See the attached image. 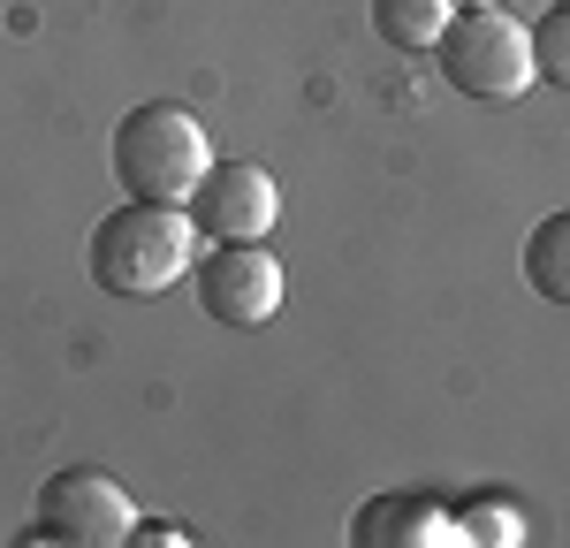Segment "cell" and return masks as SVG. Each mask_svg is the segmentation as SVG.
<instances>
[{
	"label": "cell",
	"mask_w": 570,
	"mask_h": 548,
	"mask_svg": "<svg viewBox=\"0 0 570 548\" xmlns=\"http://www.w3.org/2000/svg\"><path fill=\"white\" fill-rule=\"evenodd\" d=\"M91 282L115 290V297H160L168 282L190 274L198 260V228L183 206H153V198H130V206H107L91 222Z\"/></svg>",
	"instance_id": "6da1fadb"
},
{
	"label": "cell",
	"mask_w": 570,
	"mask_h": 548,
	"mask_svg": "<svg viewBox=\"0 0 570 548\" xmlns=\"http://www.w3.org/2000/svg\"><path fill=\"white\" fill-rule=\"evenodd\" d=\"M107 160H115V183L130 198H153V206H183L190 183L206 176L214 145L198 130V115H183L176 99H137L130 115L107 137Z\"/></svg>",
	"instance_id": "7a4b0ae2"
},
{
	"label": "cell",
	"mask_w": 570,
	"mask_h": 548,
	"mask_svg": "<svg viewBox=\"0 0 570 548\" xmlns=\"http://www.w3.org/2000/svg\"><path fill=\"white\" fill-rule=\"evenodd\" d=\"M434 61L464 99H518L532 85V31L502 8H456L434 39Z\"/></svg>",
	"instance_id": "3957f363"
},
{
	"label": "cell",
	"mask_w": 570,
	"mask_h": 548,
	"mask_svg": "<svg viewBox=\"0 0 570 548\" xmlns=\"http://www.w3.org/2000/svg\"><path fill=\"white\" fill-rule=\"evenodd\" d=\"M190 282H198V305L220 320V327H266L282 313V260L266 252V236H244V244H214L206 260H190Z\"/></svg>",
	"instance_id": "277c9868"
},
{
	"label": "cell",
	"mask_w": 570,
	"mask_h": 548,
	"mask_svg": "<svg viewBox=\"0 0 570 548\" xmlns=\"http://www.w3.org/2000/svg\"><path fill=\"white\" fill-rule=\"evenodd\" d=\"M130 526H137L130 496H122L99 464H61V472H46V488H39V534L46 541L107 548V541H130Z\"/></svg>",
	"instance_id": "5b68a950"
},
{
	"label": "cell",
	"mask_w": 570,
	"mask_h": 548,
	"mask_svg": "<svg viewBox=\"0 0 570 548\" xmlns=\"http://www.w3.org/2000/svg\"><path fill=\"white\" fill-rule=\"evenodd\" d=\"M183 214L214 244H244V236H266L282 222V190H274V176L259 160H206V176L190 183Z\"/></svg>",
	"instance_id": "8992f818"
},
{
	"label": "cell",
	"mask_w": 570,
	"mask_h": 548,
	"mask_svg": "<svg viewBox=\"0 0 570 548\" xmlns=\"http://www.w3.org/2000/svg\"><path fill=\"white\" fill-rule=\"evenodd\" d=\"M365 548H403V541H464L456 534V510H441L434 496H381L357 510L351 526Z\"/></svg>",
	"instance_id": "52a82bcc"
},
{
	"label": "cell",
	"mask_w": 570,
	"mask_h": 548,
	"mask_svg": "<svg viewBox=\"0 0 570 548\" xmlns=\"http://www.w3.org/2000/svg\"><path fill=\"white\" fill-rule=\"evenodd\" d=\"M525 282H532V297L570 305V206H563V214H548V222H532V236H525Z\"/></svg>",
	"instance_id": "ba28073f"
},
{
	"label": "cell",
	"mask_w": 570,
	"mask_h": 548,
	"mask_svg": "<svg viewBox=\"0 0 570 548\" xmlns=\"http://www.w3.org/2000/svg\"><path fill=\"white\" fill-rule=\"evenodd\" d=\"M449 16H456L449 0H373V31H381L389 46H403V53H419V46H434Z\"/></svg>",
	"instance_id": "9c48e42d"
},
{
	"label": "cell",
	"mask_w": 570,
	"mask_h": 548,
	"mask_svg": "<svg viewBox=\"0 0 570 548\" xmlns=\"http://www.w3.org/2000/svg\"><path fill=\"white\" fill-rule=\"evenodd\" d=\"M532 77H548L556 91H570V8H548L532 23Z\"/></svg>",
	"instance_id": "30bf717a"
},
{
	"label": "cell",
	"mask_w": 570,
	"mask_h": 548,
	"mask_svg": "<svg viewBox=\"0 0 570 548\" xmlns=\"http://www.w3.org/2000/svg\"><path fill=\"white\" fill-rule=\"evenodd\" d=\"M456 534H464V541H518L525 526H518L510 502H464V510H456Z\"/></svg>",
	"instance_id": "8fae6325"
},
{
	"label": "cell",
	"mask_w": 570,
	"mask_h": 548,
	"mask_svg": "<svg viewBox=\"0 0 570 548\" xmlns=\"http://www.w3.org/2000/svg\"><path fill=\"white\" fill-rule=\"evenodd\" d=\"M449 8H494V0H449Z\"/></svg>",
	"instance_id": "7c38bea8"
},
{
	"label": "cell",
	"mask_w": 570,
	"mask_h": 548,
	"mask_svg": "<svg viewBox=\"0 0 570 548\" xmlns=\"http://www.w3.org/2000/svg\"><path fill=\"white\" fill-rule=\"evenodd\" d=\"M548 8H570V0H548Z\"/></svg>",
	"instance_id": "4fadbf2b"
}]
</instances>
